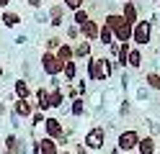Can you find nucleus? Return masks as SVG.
<instances>
[{"label": "nucleus", "mask_w": 160, "mask_h": 154, "mask_svg": "<svg viewBox=\"0 0 160 154\" xmlns=\"http://www.w3.org/2000/svg\"><path fill=\"white\" fill-rule=\"evenodd\" d=\"M49 105H52V108H62L65 105V90L62 87L49 90Z\"/></svg>", "instance_id": "6ab92c4d"}, {"label": "nucleus", "mask_w": 160, "mask_h": 154, "mask_svg": "<svg viewBox=\"0 0 160 154\" xmlns=\"http://www.w3.org/2000/svg\"><path fill=\"white\" fill-rule=\"evenodd\" d=\"M34 95H36V108L42 110V113L52 110V105H49V87H39Z\"/></svg>", "instance_id": "9d476101"}, {"label": "nucleus", "mask_w": 160, "mask_h": 154, "mask_svg": "<svg viewBox=\"0 0 160 154\" xmlns=\"http://www.w3.org/2000/svg\"><path fill=\"white\" fill-rule=\"evenodd\" d=\"M70 113H72L75 118H80V116L85 113V103H83V98H75V100H72V105H70Z\"/></svg>", "instance_id": "393cba45"}, {"label": "nucleus", "mask_w": 160, "mask_h": 154, "mask_svg": "<svg viewBox=\"0 0 160 154\" xmlns=\"http://www.w3.org/2000/svg\"><path fill=\"white\" fill-rule=\"evenodd\" d=\"M62 75H65V80H67V82H72V80L78 77V62H67L65 69H62Z\"/></svg>", "instance_id": "b1692460"}, {"label": "nucleus", "mask_w": 160, "mask_h": 154, "mask_svg": "<svg viewBox=\"0 0 160 154\" xmlns=\"http://www.w3.org/2000/svg\"><path fill=\"white\" fill-rule=\"evenodd\" d=\"M152 3H160V0H152Z\"/></svg>", "instance_id": "c9c22d12"}, {"label": "nucleus", "mask_w": 160, "mask_h": 154, "mask_svg": "<svg viewBox=\"0 0 160 154\" xmlns=\"http://www.w3.org/2000/svg\"><path fill=\"white\" fill-rule=\"evenodd\" d=\"M124 3H134V0H124Z\"/></svg>", "instance_id": "72a5a7b5"}, {"label": "nucleus", "mask_w": 160, "mask_h": 154, "mask_svg": "<svg viewBox=\"0 0 160 154\" xmlns=\"http://www.w3.org/2000/svg\"><path fill=\"white\" fill-rule=\"evenodd\" d=\"M49 23L52 26H62L65 23V5L62 3H54L49 8Z\"/></svg>", "instance_id": "6e6552de"}, {"label": "nucleus", "mask_w": 160, "mask_h": 154, "mask_svg": "<svg viewBox=\"0 0 160 154\" xmlns=\"http://www.w3.org/2000/svg\"><path fill=\"white\" fill-rule=\"evenodd\" d=\"M72 57L75 59H83V57H91V41H78V44L72 46Z\"/></svg>", "instance_id": "f3484780"}, {"label": "nucleus", "mask_w": 160, "mask_h": 154, "mask_svg": "<svg viewBox=\"0 0 160 154\" xmlns=\"http://www.w3.org/2000/svg\"><path fill=\"white\" fill-rule=\"evenodd\" d=\"M142 62H145V57H142V49H139V46H132V49H129V57H127V67L139 69V67H142Z\"/></svg>", "instance_id": "ddd939ff"}, {"label": "nucleus", "mask_w": 160, "mask_h": 154, "mask_svg": "<svg viewBox=\"0 0 160 154\" xmlns=\"http://www.w3.org/2000/svg\"><path fill=\"white\" fill-rule=\"evenodd\" d=\"M62 44H65V39H59V36H49V39H47V49H44V51H57Z\"/></svg>", "instance_id": "a878e982"}, {"label": "nucleus", "mask_w": 160, "mask_h": 154, "mask_svg": "<svg viewBox=\"0 0 160 154\" xmlns=\"http://www.w3.org/2000/svg\"><path fill=\"white\" fill-rule=\"evenodd\" d=\"M3 72H5V67H3V62H0V80H3Z\"/></svg>", "instance_id": "473e14b6"}, {"label": "nucleus", "mask_w": 160, "mask_h": 154, "mask_svg": "<svg viewBox=\"0 0 160 154\" xmlns=\"http://www.w3.org/2000/svg\"><path fill=\"white\" fill-rule=\"evenodd\" d=\"M124 23V18H122V13H108L106 16V21H103V26H108V28H119V26H122Z\"/></svg>", "instance_id": "412c9836"}, {"label": "nucleus", "mask_w": 160, "mask_h": 154, "mask_svg": "<svg viewBox=\"0 0 160 154\" xmlns=\"http://www.w3.org/2000/svg\"><path fill=\"white\" fill-rule=\"evenodd\" d=\"M42 69H44V75H49V77H59L65 67H62V62L54 57V51H44L42 54Z\"/></svg>", "instance_id": "20e7f679"}, {"label": "nucleus", "mask_w": 160, "mask_h": 154, "mask_svg": "<svg viewBox=\"0 0 160 154\" xmlns=\"http://www.w3.org/2000/svg\"><path fill=\"white\" fill-rule=\"evenodd\" d=\"M150 39H152V21H147V18L137 21V23L132 26V41L137 46H147Z\"/></svg>", "instance_id": "f257e3e1"}, {"label": "nucleus", "mask_w": 160, "mask_h": 154, "mask_svg": "<svg viewBox=\"0 0 160 154\" xmlns=\"http://www.w3.org/2000/svg\"><path fill=\"white\" fill-rule=\"evenodd\" d=\"M98 41H101L103 46H111V44H116V41H114V31L108 28V26H103V23H101V31H98Z\"/></svg>", "instance_id": "aec40b11"}, {"label": "nucleus", "mask_w": 160, "mask_h": 154, "mask_svg": "<svg viewBox=\"0 0 160 154\" xmlns=\"http://www.w3.org/2000/svg\"><path fill=\"white\" fill-rule=\"evenodd\" d=\"M42 3H44V0H28V5H31V8H42Z\"/></svg>", "instance_id": "7c9ffc66"}, {"label": "nucleus", "mask_w": 160, "mask_h": 154, "mask_svg": "<svg viewBox=\"0 0 160 154\" xmlns=\"http://www.w3.org/2000/svg\"><path fill=\"white\" fill-rule=\"evenodd\" d=\"M44 136L54 139V141H59L65 136V126H62V121H59L57 116H47L44 118Z\"/></svg>", "instance_id": "39448f33"}, {"label": "nucleus", "mask_w": 160, "mask_h": 154, "mask_svg": "<svg viewBox=\"0 0 160 154\" xmlns=\"http://www.w3.org/2000/svg\"><path fill=\"white\" fill-rule=\"evenodd\" d=\"M88 80H93V82L108 80L106 72H103V57H91L88 59Z\"/></svg>", "instance_id": "423d86ee"}, {"label": "nucleus", "mask_w": 160, "mask_h": 154, "mask_svg": "<svg viewBox=\"0 0 160 154\" xmlns=\"http://www.w3.org/2000/svg\"><path fill=\"white\" fill-rule=\"evenodd\" d=\"M13 92H16V98H18V100H28V98H31V87H28V82H26L23 77H21V80H16Z\"/></svg>", "instance_id": "2eb2a0df"}, {"label": "nucleus", "mask_w": 160, "mask_h": 154, "mask_svg": "<svg viewBox=\"0 0 160 154\" xmlns=\"http://www.w3.org/2000/svg\"><path fill=\"white\" fill-rule=\"evenodd\" d=\"M36 147H39V154H59V147H57V141H54V139L42 136V139L36 141Z\"/></svg>", "instance_id": "9b49d317"}, {"label": "nucleus", "mask_w": 160, "mask_h": 154, "mask_svg": "<svg viewBox=\"0 0 160 154\" xmlns=\"http://www.w3.org/2000/svg\"><path fill=\"white\" fill-rule=\"evenodd\" d=\"M13 110H16V116H21V118H31V116H34V105H31V100H18V98H16Z\"/></svg>", "instance_id": "1a4fd4ad"}, {"label": "nucleus", "mask_w": 160, "mask_h": 154, "mask_svg": "<svg viewBox=\"0 0 160 154\" xmlns=\"http://www.w3.org/2000/svg\"><path fill=\"white\" fill-rule=\"evenodd\" d=\"M88 18H91V13H88L85 8H80V10H75V13H72V26H78V28H80V26H83V23H85Z\"/></svg>", "instance_id": "5701e85b"}, {"label": "nucleus", "mask_w": 160, "mask_h": 154, "mask_svg": "<svg viewBox=\"0 0 160 154\" xmlns=\"http://www.w3.org/2000/svg\"><path fill=\"white\" fill-rule=\"evenodd\" d=\"M122 18L127 21L129 26H134L137 21H139V13H137V5H134V3H124V5H122Z\"/></svg>", "instance_id": "f8f14e48"}, {"label": "nucleus", "mask_w": 160, "mask_h": 154, "mask_svg": "<svg viewBox=\"0 0 160 154\" xmlns=\"http://www.w3.org/2000/svg\"><path fill=\"white\" fill-rule=\"evenodd\" d=\"M98 31H101V23L96 18H88L83 26H80V36L85 41H98Z\"/></svg>", "instance_id": "0eeeda50"}, {"label": "nucleus", "mask_w": 160, "mask_h": 154, "mask_svg": "<svg viewBox=\"0 0 160 154\" xmlns=\"http://www.w3.org/2000/svg\"><path fill=\"white\" fill-rule=\"evenodd\" d=\"M44 118H47L44 113H42V110H36L34 116H31V123H34V126H42V123H44Z\"/></svg>", "instance_id": "cd10ccee"}, {"label": "nucleus", "mask_w": 160, "mask_h": 154, "mask_svg": "<svg viewBox=\"0 0 160 154\" xmlns=\"http://www.w3.org/2000/svg\"><path fill=\"white\" fill-rule=\"evenodd\" d=\"M139 131L137 128H127V131H122L119 133V139H116V147H119V152H134L137 149V144H139Z\"/></svg>", "instance_id": "7ed1b4c3"}, {"label": "nucleus", "mask_w": 160, "mask_h": 154, "mask_svg": "<svg viewBox=\"0 0 160 154\" xmlns=\"http://www.w3.org/2000/svg\"><path fill=\"white\" fill-rule=\"evenodd\" d=\"M137 154H155V139L152 136H142L137 144Z\"/></svg>", "instance_id": "dca6fc26"}, {"label": "nucleus", "mask_w": 160, "mask_h": 154, "mask_svg": "<svg viewBox=\"0 0 160 154\" xmlns=\"http://www.w3.org/2000/svg\"><path fill=\"white\" fill-rule=\"evenodd\" d=\"M80 36V28L78 26H67V39H78Z\"/></svg>", "instance_id": "c85d7f7f"}, {"label": "nucleus", "mask_w": 160, "mask_h": 154, "mask_svg": "<svg viewBox=\"0 0 160 154\" xmlns=\"http://www.w3.org/2000/svg\"><path fill=\"white\" fill-rule=\"evenodd\" d=\"M103 144H106V128H103V126H93V128L83 136V147H85L88 152L103 149Z\"/></svg>", "instance_id": "f03ea898"}, {"label": "nucleus", "mask_w": 160, "mask_h": 154, "mask_svg": "<svg viewBox=\"0 0 160 154\" xmlns=\"http://www.w3.org/2000/svg\"><path fill=\"white\" fill-rule=\"evenodd\" d=\"M59 154H70V152H59Z\"/></svg>", "instance_id": "f704fd0d"}, {"label": "nucleus", "mask_w": 160, "mask_h": 154, "mask_svg": "<svg viewBox=\"0 0 160 154\" xmlns=\"http://www.w3.org/2000/svg\"><path fill=\"white\" fill-rule=\"evenodd\" d=\"M62 5H65V8H70V10L75 13V10L85 8V0H62Z\"/></svg>", "instance_id": "bb28decb"}, {"label": "nucleus", "mask_w": 160, "mask_h": 154, "mask_svg": "<svg viewBox=\"0 0 160 154\" xmlns=\"http://www.w3.org/2000/svg\"><path fill=\"white\" fill-rule=\"evenodd\" d=\"M145 85L150 90H160V72H147L145 75Z\"/></svg>", "instance_id": "4be33fe9"}, {"label": "nucleus", "mask_w": 160, "mask_h": 154, "mask_svg": "<svg viewBox=\"0 0 160 154\" xmlns=\"http://www.w3.org/2000/svg\"><path fill=\"white\" fill-rule=\"evenodd\" d=\"M75 154H88V149L83 147V144H78V147H75Z\"/></svg>", "instance_id": "c756f323"}, {"label": "nucleus", "mask_w": 160, "mask_h": 154, "mask_svg": "<svg viewBox=\"0 0 160 154\" xmlns=\"http://www.w3.org/2000/svg\"><path fill=\"white\" fill-rule=\"evenodd\" d=\"M54 57H57L59 62H62V67L67 64V62H75V57H72V44H70V41H65V44L54 51Z\"/></svg>", "instance_id": "4468645a"}, {"label": "nucleus", "mask_w": 160, "mask_h": 154, "mask_svg": "<svg viewBox=\"0 0 160 154\" xmlns=\"http://www.w3.org/2000/svg\"><path fill=\"white\" fill-rule=\"evenodd\" d=\"M8 3L11 0H0V10H8Z\"/></svg>", "instance_id": "2f4dec72"}, {"label": "nucleus", "mask_w": 160, "mask_h": 154, "mask_svg": "<svg viewBox=\"0 0 160 154\" xmlns=\"http://www.w3.org/2000/svg\"><path fill=\"white\" fill-rule=\"evenodd\" d=\"M0 21H3V26L16 28L18 23H21V16H18V13H13V10H3V13H0Z\"/></svg>", "instance_id": "a211bd4d"}]
</instances>
